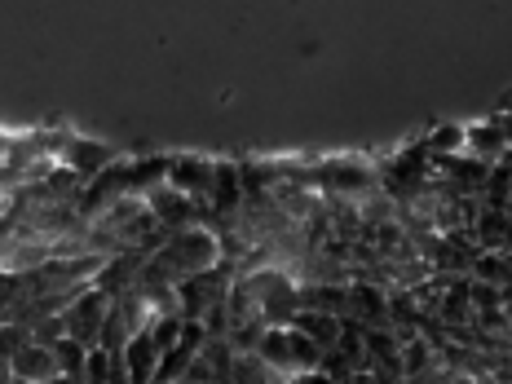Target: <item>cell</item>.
<instances>
[{
	"mask_svg": "<svg viewBox=\"0 0 512 384\" xmlns=\"http://www.w3.org/2000/svg\"><path fill=\"white\" fill-rule=\"evenodd\" d=\"M208 199H212V212H217V217H226V221L239 217L243 199H248V190H243V173H239V164H217V173H212V190H208Z\"/></svg>",
	"mask_w": 512,
	"mask_h": 384,
	"instance_id": "52a82bcc",
	"label": "cell"
},
{
	"mask_svg": "<svg viewBox=\"0 0 512 384\" xmlns=\"http://www.w3.org/2000/svg\"><path fill=\"white\" fill-rule=\"evenodd\" d=\"M151 261L168 274L173 283L204 274L212 265H221V239L204 226H186V230H168V239L151 252Z\"/></svg>",
	"mask_w": 512,
	"mask_h": 384,
	"instance_id": "7a4b0ae2",
	"label": "cell"
},
{
	"mask_svg": "<svg viewBox=\"0 0 512 384\" xmlns=\"http://www.w3.org/2000/svg\"><path fill=\"white\" fill-rule=\"evenodd\" d=\"M504 151H512L508 133L499 128V120H486V124H473L468 128V155L486 159V164H495V159H504Z\"/></svg>",
	"mask_w": 512,
	"mask_h": 384,
	"instance_id": "9c48e42d",
	"label": "cell"
},
{
	"mask_svg": "<svg viewBox=\"0 0 512 384\" xmlns=\"http://www.w3.org/2000/svg\"><path fill=\"white\" fill-rule=\"evenodd\" d=\"M429 151L437 159H451V155H464L468 151V128L460 124H437L429 133Z\"/></svg>",
	"mask_w": 512,
	"mask_h": 384,
	"instance_id": "30bf717a",
	"label": "cell"
},
{
	"mask_svg": "<svg viewBox=\"0 0 512 384\" xmlns=\"http://www.w3.org/2000/svg\"><path fill=\"white\" fill-rule=\"evenodd\" d=\"M58 164L71 168L80 181H89V177H98V173H106V168L115 164V151L106 142H93V137H71Z\"/></svg>",
	"mask_w": 512,
	"mask_h": 384,
	"instance_id": "5b68a950",
	"label": "cell"
},
{
	"mask_svg": "<svg viewBox=\"0 0 512 384\" xmlns=\"http://www.w3.org/2000/svg\"><path fill=\"white\" fill-rule=\"evenodd\" d=\"M314 177L332 199H362V190L376 186V168L367 159H327Z\"/></svg>",
	"mask_w": 512,
	"mask_h": 384,
	"instance_id": "3957f363",
	"label": "cell"
},
{
	"mask_svg": "<svg viewBox=\"0 0 512 384\" xmlns=\"http://www.w3.org/2000/svg\"><path fill=\"white\" fill-rule=\"evenodd\" d=\"M62 318H67V336H76L80 345H102V327L106 318H111V296L102 292H89V296H76V305L62 309Z\"/></svg>",
	"mask_w": 512,
	"mask_h": 384,
	"instance_id": "277c9868",
	"label": "cell"
},
{
	"mask_svg": "<svg viewBox=\"0 0 512 384\" xmlns=\"http://www.w3.org/2000/svg\"><path fill=\"white\" fill-rule=\"evenodd\" d=\"M212 173H217V164H208V159H199V155L168 159V186H177L181 195H190V199H208Z\"/></svg>",
	"mask_w": 512,
	"mask_h": 384,
	"instance_id": "ba28073f",
	"label": "cell"
},
{
	"mask_svg": "<svg viewBox=\"0 0 512 384\" xmlns=\"http://www.w3.org/2000/svg\"><path fill=\"white\" fill-rule=\"evenodd\" d=\"M9 367H14V380H62L58 349L45 345V340H36V336L9 358Z\"/></svg>",
	"mask_w": 512,
	"mask_h": 384,
	"instance_id": "8992f818",
	"label": "cell"
},
{
	"mask_svg": "<svg viewBox=\"0 0 512 384\" xmlns=\"http://www.w3.org/2000/svg\"><path fill=\"white\" fill-rule=\"evenodd\" d=\"M256 354L274 376H309L327 362V349L318 340H309L296 323H270L256 340Z\"/></svg>",
	"mask_w": 512,
	"mask_h": 384,
	"instance_id": "6da1fadb",
	"label": "cell"
}]
</instances>
